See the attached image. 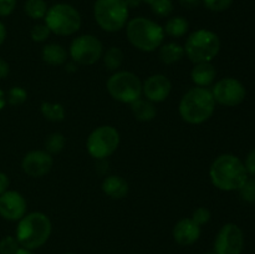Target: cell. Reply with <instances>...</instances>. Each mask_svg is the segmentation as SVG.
I'll use <instances>...</instances> for the list:
<instances>
[{
    "label": "cell",
    "mask_w": 255,
    "mask_h": 254,
    "mask_svg": "<svg viewBox=\"0 0 255 254\" xmlns=\"http://www.w3.org/2000/svg\"><path fill=\"white\" fill-rule=\"evenodd\" d=\"M179 5L186 10H194L202 5V0H178Z\"/></svg>",
    "instance_id": "36"
},
{
    "label": "cell",
    "mask_w": 255,
    "mask_h": 254,
    "mask_svg": "<svg viewBox=\"0 0 255 254\" xmlns=\"http://www.w3.org/2000/svg\"><path fill=\"white\" fill-rule=\"evenodd\" d=\"M40 111L47 121L51 122H61L66 116V110H65L64 105L59 104V102H41Z\"/></svg>",
    "instance_id": "24"
},
{
    "label": "cell",
    "mask_w": 255,
    "mask_h": 254,
    "mask_svg": "<svg viewBox=\"0 0 255 254\" xmlns=\"http://www.w3.org/2000/svg\"><path fill=\"white\" fill-rule=\"evenodd\" d=\"M172 92V81L164 74H153L142 81V96L153 104L166 101Z\"/></svg>",
    "instance_id": "15"
},
{
    "label": "cell",
    "mask_w": 255,
    "mask_h": 254,
    "mask_svg": "<svg viewBox=\"0 0 255 254\" xmlns=\"http://www.w3.org/2000/svg\"><path fill=\"white\" fill-rule=\"evenodd\" d=\"M41 59L50 66H64L69 60V51L57 42H47L42 46Z\"/></svg>",
    "instance_id": "19"
},
{
    "label": "cell",
    "mask_w": 255,
    "mask_h": 254,
    "mask_svg": "<svg viewBox=\"0 0 255 254\" xmlns=\"http://www.w3.org/2000/svg\"><path fill=\"white\" fill-rule=\"evenodd\" d=\"M27 100V91L21 86H12L6 94L7 104L11 106H20Z\"/></svg>",
    "instance_id": "28"
},
{
    "label": "cell",
    "mask_w": 255,
    "mask_h": 254,
    "mask_svg": "<svg viewBox=\"0 0 255 254\" xmlns=\"http://www.w3.org/2000/svg\"><path fill=\"white\" fill-rule=\"evenodd\" d=\"M239 196L247 203H255V178L248 177L243 186L238 189Z\"/></svg>",
    "instance_id": "30"
},
{
    "label": "cell",
    "mask_w": 255,
    "mask_h": 254,
    "mask_svg": "<svg viewBox=\"0 0 255 254\" xmlns=\"http://www.w3.org/2000/svg\"><path fill=\"white\" fill-rule=\"evenodd\" d=\"M216 106L209 87L193 86L187 90L179 100L178 112L187 124L202 125L213 116Z\"/></svg>",
    "instance_id": "2"
},
{
    "label": "cell",
    "mask_w": 255,
    "mask_h": 254,
    "mask_svg": "<svg viewBox=\"0 0 255 254\" xmlns=\"http://www.w3.org/2000/svg\"><path fill=\"white\" fill-rule=\"evenodd\" d=\"M65 66V70H66L67 72H75V71H77V66H79V65L76 64V62H74L72 61V60H67L66 61V64L64 65Z\"/></svg>",
    "instance_id": "41"
},
{
    "label": "cell",
    "mask_w": 255,
    "mask_h": 254,
    "mask_svg": "<svg viewBox=\"0 0 255 254\" xmlns=\"http://www.w3.org/2000/svg\"><path fill=\"white\" fill-rule=\"evenodd\" d=\"M16 0H0V17L10 16L15 11Z\"/></svg>",
    "instance_id": "34"
},
{
    "label": "cell",
    "mask_w": 255,
    "mask_h": 254,
    "mask_svg": "<svg viewBox=\"0 0 255 254\" xmlns=\"http://www.w3.org/2000/svg\"><path fill=\"white\" fill-rule=\"evenodd\" d=\"M144 2L158 17H168L174 10L173 0H144Z\"/></svg>",
    "instance_id": "27"
},
{
    "label": "cell",
    "mask_w": 255,
    "mask_h": 254,
    "mask_svg": "<svg viewBox=\"0 0 255 254\" xmlns=\"http://www.w3.org/2000/svg\"><path fill=\"white\" fill-rule=\"evenodd\" d=\"M125 29L129 44L142 52L157 51L166 37L162 25L144 16L128 20Z\"/></svg>",
    "instance_id": "4"
},
{
    "label": "cell",
    "mask_w": 255,
    "mask_h": 254,
    "mask_svg": "<svg viewBox=\"0 0 255 254\" xmlns=\"http://www.w3.org/2000/svg\"><path fill=\"white\" fill-rule=\"evenodd\" d=\"M203 254H217V253H214V252H206V253Z\"/></svg>",
    "instance_id": "44"
},
{
    "label": "cell",
    "mask_w": 255,
    "mask_h": 254,
    "mask_svg": "<svg viewBox=\"0 0 255 254\" xmlns=\"http://www.w3.org/2000/svg\"><path fill=\"white\" fill-rule=\"evenodd\" d=\"M54 158L45 149H32L25 153L21 159V169L27 177L42 178L51 172Z\"/></svg>",
    "instance_id": "13"
},
{
    "label": "cell",
    "mask_w": 255,
    "mask_h": 254,
    "mask_svg": "<svg viewBox=\"0 0 255 254\" xmlns=\"http://www.w3.org/2000/svg\"><path fill=\"white\" fill-rule=\"evenodd\" d=\"M102 62L107 71L116 72L121 70L122 64H124L125 55L120 47L111 46L107 50H105L104 55H102Z\"/></svg>",
    "instance_id": "23"
},
{
    "label": "cell",
    "mask_w": 255,
    "mask_h": 254,
    "mask_svg": "<svg viewBox=\"0 0 255 254\" xmlns=\"http://www.w3.org/2000/svg\"><path fill=\"white\" fill-rule=\"evenodd\" d=\"M47 9L49 6L45 0H26L24 4L25 14L32 20H44Z\"/></svg>",
    "instance_id": "25"
},
{
    "label": "cell",
    "mask_w": 255,
    "mask_h": 254,
    "mask_svg": "<svg viewBox=\"0 0 255 254\" xmlns=\"http://www.w3.org/2000/svg\"><path fill=\"white\" fill-rule=\"evenodd\" d=\"M44 22L51 34L57 36H72L81 29L82 17L79 10L67 2H57L47 9Z\"/></svg>",
    "instance_id": "6"
},
{
    "label": "cell",
    "mask_w": 255,
    "mask_h": 254,
    "mask_svg": "<svg viewBox=\"0 0 255 254\" xmlns=\"http://www.w3.org/2000/svg\"><path fill=\"white\" fill-rule=\"evenodd\" d=\"M6 36H7L6 26H5L4 22L0 20V46H1V45L5 42V40H6Z\"/></svg>",
    "instance_id": "40"
},
{
    "label": "cell",
    "mask_w": 255,
    "mask_h": 254,
    "mask_svg": "<svg viewBox=\"0 0 255 254\" xmlns=\"http://www.w3.org/2000/svg\"><path fill=\"white\" fill-rule=\"evenodd\" d=\"M64 254H76V253H72V252H67V253H64Z\"/></svg>",
    "instance_id": "45"
},
{
    "label": "cell",
    "mask_w": 255,
    "mask_h": 254,
    "mask_svg": "<svg viewBox=\"0 0 255 254\" xmlns=\"http://www.w3.org/2000/svg\"><path fill=\"white\" fill-rule=\"evenodd\" d=\"M50 35H51V31H50V29L46 26L45 22L35 24L34 26L31 27V30H30V37H31L32 41L37 42V44L47 41Z\"/></svg>",
    "instance_id": "29"
},
{
    "label": "cell",
    "mask_w": 255,
    "mask_h": 254,
    "mask_svg": "<svg viewBox=\"0 0 255 254\" xmlns=\"http://www.w3.org/2000/svg\"><path fill=\"white\" fill-rule=\"evenodd\" d=\"M106 90L115 101L131 105L142 97V80L134 72L119 70L107 79Z\"/></svg>",
    "instance_id": "7"
},
{
    "label": "cell",
    "mask_w": 255,
    "mask_h": 254,
    "mask_svg": "<svg viewBox=\"0 0 255 254\" xmlns=\"http://www.w3.org/2000/svg\"><path fill=\"white\" fill-rule=\"evenodd\" d=\"M10 74V65L6 60L0 57V80H4L9 76Z\"/></svg>",
    "instance_id": "38"
},
{
    "label": "cell",
    "mask_w": 255,
    "mask_h": 254,
    "mask_svg": "<svg viewBox=\"0 0 255 254\" xmlns=\"http://www.w3.org/2000/svg\"><path fill=\"white\" fill-rule=\"evenodd\" d=\"M131 111L136 120L141 122H149L154 120L158 111H157L156 104H153L149 100L144 99L143 96L131 104Z\"/></svg>",
    "instance_id": "21"
},
{
    "label": "cell",
    "mask_w": 255,
    "mask_h": 254,
    "mask_svg": "<svg viewBox=\"0 0 255 254\" xmlns=\"http://www.w3.org/2000/svg\"><path fill=\"white\" fill-rule=\"evenodd\" d=\"M101 189L109 198L120 201L127 197L129 192V184L124 177L117 174H107L102 181Z\"/></svg>",
    "instance_id": "17"
},
{
    "label": "cell",
    "mask_w": 255,
    "mask_h": 254,
    "mask_svg": "<svg viewBox=\"0 0 255 254\" xmlns=\"http://www.w3.org/2000/svg\"><path fill=\"white\" fill-rule=\"evenodd\" d=\"M15 254H35L34 251H30V249H26V248H22V247H20L19 249H17V252Z\"/></svg>",
    "instance_id": "43"
},
{
    "label": "cell",
    "mask_w": 255,
    "mask_h": 254,
    "mask_svg": "<svg viewBox=\"0 0 255 254\" xmlns=\"http://www.w3.org/2000/svg\"><path fill=\"white\" fill-rule=\"evenodd\" d=\"M9 186H10L9 176H7L5 172L0 171V196L9 189Z\"/></svg>",
    "instance_id": "37"
},
{
    "label": "cell",
    "mask_w": 255,
    "mask_h": 254,
    "mask_svg": "<svg viewBox=\"0 0 255 254\" xmlns=\"http://www.w3.org/2000/svg\"><path fill=\"white\" fill-rule=\"evenodd\" d=\"M52 233L51 219L44 212H30L19 222L15 229V237L20 247L36 251L47 243Z\"/></svg>",
    "instance_id": "3"
},
{
    "label": "cell",
    "mask_w": 255,
    "mask_h": 254,
    "mask_svg": "<svg viewBox=\"0 0 255 254\" xmlns=\"http://www.w3.org/2000/svg\"><path fill=\"white\" fill-rule=\"evenodd\" d=\"M104 44L92 34H82L74 37L69 46V57L81 66H91L99 62L104 55Z\"/></svg>",
    "instance_id": "10"
},
{
    "label": "cell",
    "mask_w": 255,
    "mask_h": 254,
    "mask_svg": "<svg viewBox=\"0 0 255 254\" xmlns=\"http://www.w3.org/2000/svg\"><path fill=\"white\" fill-rule=\"evenodd\" d=\"M218 35L209 29H197L188 35L183 45L186 56L192 64L212 62L221 51Z\"/></svg>",
    "instance_id": "5"
},
{
    "label": "cell",
    "mask_w": 255,
    "mask_h": 254,
    "mask_svg": "<svg viewBox=\"0 0 255 254\" xmlns=\"http://www.w3.org/2000/svg\"><path fill=\"white\" fill-rule=\"evenodd\" d=\"M212 95L217 105L224 107H236L246 100V86L238 79L232 76L223 77L212 85Z\"/></svg>",
    "instance_id": "11"
},
{
    "label": "cell",
    "mask_w": 255,
    "mask_h": 254,
    "mask_svg": "<svg viewBox=\"0 0 255 254\" xmlns=\"http://www.w3.org/2000/svg\"><path fill=\"white\" fill-rule=\"evenodd\" d=\"M27 213V202L20 192L7 189L0 196V217L5 221L19 222Z\"/></svg>",
    "instance_id": "14"
},
{
    "label": "cell",
    "mask_w": 255,
    "mask_h": 254,
    "mask_svg": "<svg viewBox=\"0 0 255 254\" xmlns=\"http://www.w3.org/2000/svg\"><path fill=\"white\" fill-rule=\"evenodd\" d=\"M207 10L213 12H222L228 10L233 4V0H202Z\"/></svg>",
    "instance_id": "32"
},
{
    "label": "cell",
    "mask_w": 255,
    "mask_h": 254,
    "mask_svg": "<svg viewBox=\"0 0 255 254\" xmlns=\"http://www.w3.org/2000/svg\"><path fill=\"white\" fill-rule=\"evenodd\" d=\"M124 1L128 9H136V7H139L143 4L144 0H124Z\"/></svg>",
    "instance_id": "39"
},
{
    "label": "cell",
    "mask_w": 255,
    "mask_h": 254,
    "mask_svg": "<svg viewBox=\"0 0 255 254\" xmlns=\"http://www.w3.org/2000/svg\"><path fill=\"white\" fill-rule=\"evenodd\" d=\"M248 177L243 161L236 154H219L209 167V179L219 191H238Z\"/></svg>",
    "instance_id": "1"
},
{
    "label": "cell",
    "mask_w": 255,
    "mask_h": 254,
    "mask_svg": "<svg viewBox=\"0 0 255 254\" xmlns=\"http://www.w3.org/2000/svg\"><path fill=\"white\" fill-rule=\"evenodd\" d=\"M65 146H66V138H65L61 132H52L45 138L44 142L45 151L49 152L51 156L61 153L64 151Z\"/></svg>",
    "instance_id": "26"
},
{
    "label": "cell",
    "mask_w": 255,
    "mask_h": 254,
    "mask_svg": "<svg viewBox=\"0 0 255 254\" xmlns=\"http://www.w3.org/2000/svg\"><path fill=\"white\" fill-rule=\"evenodd\" d=\"M191 218L193 219L198 226L202 227L204 226V224L209 223V221H211L212 218V213L207 207H198V208H196L193 211Z\"/></svg>",
    "instance_id": "33"
},
{
    "label": "cell",
    "mask_w": 255,
    "mask_h": 254,
    "mask_svg": "<svg viewBox=\"0 0 255 254\" xmlns=\"http://www.w3.org/2000/svg\"><path fill=\"white\" fill-rule=\"evenodd\" d=\"M217 69L213 62H198L193 64L191 70V80L194 86L209 87L216 82Z\"/></svg>",
    "instance_id": "18"
},
{
    "label": "cell",
    "mask_w": 255,
    "mask_h": 254,
    "mask_svg": "<svg viewBox=\"0 0 255 254\" xmlns=\"http://www.w3.org/2000/svg\"><path fill=\"white\" fill-rule=\"evenodd\" d=\"M243 163L244 167H246V171L247 173H248V176L254 177L255 178V147L248 152Z\"/></svg>",
    "instance_id": "35"
},
{
    "label": "cell",
    "mask_w": 255,
    "mask_h": 254,
    "mask_svg": "<svg viewBox=\"0 0 255 254\" xmlns=\"http://www.w3.org/2000/svg\"><path fill=\"white\" fill-rule=\"evenodd\" d=\"M6 104H7L6 94H5V92L0 89V111H1V110H4V107L6 106Z\"/></svg>",
    "instance_id": "42"
},
{
    "label": "cell",
    "mask_w": 255,
    "mask_h": 254,
    "mask_svg": "<svg viewBox=\"0 0 255 254\" xmlns=\"http://www.w3.org/2000/svg\"><path fill=\"white\" fill-rule=\"evenodd\" d=\"M132 254H138V253H132Z\"/></svg>",
    "instance_id": "46"
},
{
    "label": "cell",
    "mask_w": 255,
    "mask_h": 254,
    "mask_svg": "<svg viewBox=\"0 0 255 254\" xmlns=\"http://www.w3.org/2000/svg\"><path fill=\"white\" fill-rule=\"evenodd\" d=\"M158 57L164 65H173L186 57V52L183 45L179 42H163L158 49Z\"/></svg>",
    "instance_id": "20"
},
{
    "label": "cell",
    "mask_w": 255,
    "mask_h": 254,
    "mask_svg": "<svg viewBox=\"0 0 255 254\" xmlns=\"http://www.w3.org/2000/svg\"><path fill=\"white\" fill-rule=\"evenodd\" d=\"M129 9L124 0H96L94 19L106 32H117L125 29L128 21Z\"/></svg>",
    "instance_id": "8"
},
{
    "label": "cell",
    "mask_w": 255,
    "mask_h": 254,
    "mask_svg": "<svg viewBox=\"0 0 255 254\" xmlns=\"http://www.w3.org/2000/svg\"><path fill=\"white\" fill-rule=\"evenodd\" d=\"M164 34L172 39L186 36L189 31V22L184 16H172L167 20L163 26Z\"/></svg>",
    "instance_id": "22"
},
{
    "label": "cell",
    "mask_w": 255,
    "mask_h": 254,
    "mask_svg": "<svg viewBox=\"0 0 255 254\" xmlns=\"http://www.w3.org/2000/svg\"><path fill=\"white\" fill-rule=\"evenodd\" d=\"M244 249V233L236 223H226L216 234L213 252L217 254H241Z\"/></svg>",
    "instance_id": "12"
},
{
    "label": "cell",
    "mask_w": 255,
    "mask_h": 254,
    "mask_svg": "<svg viewBox=\"0 0 255 254\" xmlns=\"http://www.w3.org/2000/svg\"><path fill=\"white\" fill-rule=\"evenodd\" d=\"M121 136L116 127L101 125L90 132L86 139V151L92 158L107 159L119 149Z\"/></svg>",
    "instance_id": "9"
},
{
    "label": "cell",
    "mask_w": 255,
    "mask_h": 254,
    "mask_svg": "<svg viewBox=\"0 0 255 254\" xmlns=\"http://www.w3.org/2000/svg\"><path fill=\"white\" fill-rule=\"evenodd\" d=\"M20 244L15 236H5L0 239V254H15Z\"/></svg>",
    "instance_id": "31"
},
{
    "label": "cell",
    "mask_w": 255,
    "mask_h": 254,
    "mask_svg": "<svg viewBox=\"0 0 255 254\" xmlns=\"http://www.w3.org/2000/svg\"><path fill=\"white\" fill-rule=\"evenodd\" d=\"M202 227L198 226L191 217H184L177 221L172 229L174 242L182 247H188L201 238Z\"/></svg>",
    "instance_id": "16"
}]
</instances>
